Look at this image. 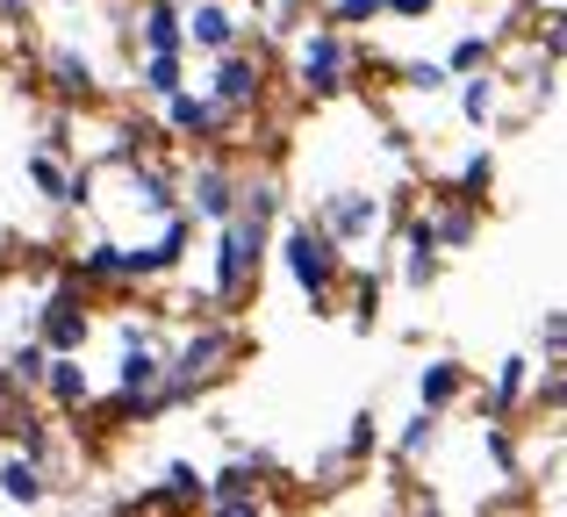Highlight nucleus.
<instances>
[{
  "instance_id": "f257e3e1",
  "label": "nucleus",
  "mask_w": 567,
  "mask_h": 517,
  "mask_svg": "<svg viewBox=\"0 0 567 517\" xmlns=\"http://www.w3.org/2000/svg\"><path fill=\"white\" fill-rule=\"evenodd\" d=\"M259 259H266V224L251 209H230L223 216V238H216V280H208V302H237V294L259 280Z\"/></svg>"
},
{
  "instance_id": "f03ea898",
  "label": "nucleus",
  "mask_w": 567,
  "mask_h": 517,
  "mask_svg": "<svg viewBox=\"0 0 567 517\" xmlns=\"http://www.w3.org/2000/svg\"><path fill=\"white\" fill-rule=\"evenodd\" d=\"M280 259H288V280L309 294L317 309H331V280H338V245L323 224H288V238H280Z\"/></svg>"
},
{
  "instance_id": "7ed1b4c3",
  "label": "nucleus",
  "mask_w": 567,
  "mask_h": 517,
  "mask_svg": "<svg viewBox=\"0 0 567 517\" xmlns=\"http://www.w3.org/2000/svg\"><path fill=\"white\" fill-rule=\"evenodd\" d=\"M230 360V331L223 323H208V331H194L181 352L166 360V374H158V410H173V403H187L202 381H216V366Z\"/></svg>"
},
{
  "instance_id": "20e7f679",
  "label": "nucleus",
  "mask_w": 567,
  "mask_h": 517,
  "mask_svg": "<svg viewBox=\"0 0 567 517\" xmlns=\"http://www.w3.org/2000/svg\"><path fill=\"white\" fill-rule=\"evenodd\" d=\"M259 94H266V65H259V58H245L237 43H230V51H216L208 101H216V108H230V115H251V108H259Z\"/></svg>"
},
{
  "instance_id": "39448f33",
  "label": "nucleus",
  "mask_w": 567,
  "mask_h": 517,
  "mask_svg": "<svg viewBox=\"0 0 567 517\" xmlns=\"http://www.w3.org/2000/svg\"><path fill=\"white\" fill-rule=\"evenodd\" d=\"M346 72H352V43L338 29H309L302 43V86L309 94H346Z\"/></svg>"
},
{
  "instance_id": "423d86ee",
  "label": "nucleus",
  "mask_w": 567,
  "mask_h": 517,
  "mask_svg": "<svg viewBox=\"0 0 567 517\" xmlns=\"http://www.w3.org/2000/svg\"><path fill=\"white\" fill-rule=\"evenodd\" d=\"M86 331H94V323H86V294H80V288L43 294V309H37V338H43L51 352H80V345H86Z\"/></svg>"
},
{
  "instance_id": "0eeeda50",
  "label": "nucleus",
  "mask_w": 567,
  "mask_h": 517,
  "mask_svg": "<svg viewBox=\"0 0 567 517\" xmlns=\"http://www.w3.org/2000/svg\"><path fill=\"white\" fill-rule=\"evenodd\" d=\"M323 230H331L338 252H346V245H367V238L381 230V201H374V195H360V187H346V195L323 201Z\"/></svg>"
},
{
  "instance_id": "6e6552de",
  "label": "nucleus",
  "mask_w": 567,
  "mask_h": 517,
  "mask_svg": "<svg viewBox=\"0 0 567 517\" xmlns=\"http://www.w3.org/2000/svg\"><path fill=\"white\" fill-rule=\"evenodd\" d=\"M202 504H208V510H223V517H251V510H259V461L223 467V475L202 489Z\"/></svg>"
},
{
  "instance_id": "1a4fd4ad",
  "label": "nucleus",
  "mask_w": 567,
  "mask_h": 517,
  "mask_svg": "<svg viewBox=\"0 0 567 517\" xmlns=\"http://www.w3.org/2000/svg\"><path fill=\"white\" fill-rule=\"evenodd\" d=\"M187 209L202 216V224H223V216L237 209V173H230V166H194V180H187Z\"/></svg>"
},
{
  "instance_id": "9d476101",
  "label": "nucleus",
  "mask_w": 567,
  "mask_h": 517,
  "mask_svg": "<svg viewBox=\"0 0 567 517\" xmlns=\"http://www.w3.org/2000/svg\"><path fill=\"white\" fill-rule=\"evenodd\" d=\"M166 123L181 130V137H216V130H230L237 115L216 108L208 94H187V86H173V94H166Z\"/></svg>"
},
{
  "instance_id": "9b49d317",
  "label": "nucleus",
  "mask_w": 567,
  "mask_h": 517,
  "mask_svg": "<svg viewBox=\"0 0 567 517\" xmlns=\"http://www.w3.org/2000/svg\"><path fill=\"white\" fill-rule=\"evenodd\" d=\"M37 389L51 395L58 410H86V403H94V381H86L80 352H51V366H43V381H37Z\"/></svg>"
},
{
  "instance_id": "f8f14e48",
  "label": "nucleus",
  "mask_w": 567,
  "mask_h": 517,
  "mask_svg": "<svg viewBox=\"0 0 567 517\" xmlns=\"http://www.w3.org/2000/svg\"><path fill=\"white\" fill-rule=\"evenodd\" d=\"M187 43L208 51V58L230 51V43H237V14L223 8V0H187Z\"/></svg>"
},
{
  "instance_id": "ddd939ff",
  "label": "nucleus",
  "mask_w": 567,
  "mask_h": 517,
  "mask_svg": "<svg viewBox=\"0 0 567 517\" xmlns=\"http://www.w3.org/2000/svg\"><path fill=\"white\" fill-rule=\"evenodd\" d=\"M137 37H144V51H187V8L181 0H144Z\"/></svg>"
},
{
  "instance_id": "4468645a",
  "label": "nucleus",
  "mask_w": 567,
  "mask_h": 517,
  "mask_svg": "<svg viewBox=\"0 0 567 517\" xmlns=\"http://www.w3.org/2000/svg\"><path fill=\"white\" fill-rule=\"evenodd\" d=\"M123 166H130V201H137L144 216H173V209H181V187H173V173L144 166V158H123Z\"/></svg>"
},
{
  "instance_id": "2eb2a0df",
  "label": "nucleus",
  "mask_w": 567,
  "mask_h": 517,
  "mask_svg": "<svg viewBox=\"0 0 567 517\" xmlns=\"http://www.w3.org/2000/svg\"><path fill=\"white\" fill-rule=\"evenodd\" d=\"M0 496H8L14 510H37L43 496H51V475H43L29 453H14V461H0Z\"/></svg>"
},
{
  "instance_id": "dca6fc26",
  "label": "nucleus",
  "mask_w": 567,
  "mask_h": 517,
  "mask_svg": "<svg viewBox=\"0 0 567 517\" xmlns=\"http://www.w3.org/2000/svg\"><path fill=\"white\" fill-rule=\"evenodd\" d=\"M460 395H467V366L460 360H431L424 374H416V403L424 410H453Z\"/></svg>"
},
{
  "instance_id": "f3484780",
  "label": "nucleus",
  "mask_w": 567,
  "mask_h": 517,
  "mask_svg": "<svg viewBox=\"0 0 567 517\" xmlns=\"http://www.w3.org/2000/svg\"><path fill=\"white\" fill-rule=\"evenodd\" d=\"M431 273H439V230H431V216H416L410 238H402V280H410V288H424Z\"/></svg>"
},
{
  "instance_id": "a211bd4d",
  "label": "nucleus",
  "mask_w": 567,
  "mask_h": 517,
  "mask_svg": "<svg viewBox=\"0 0 567 517\" xmlns=\"http://www.w3.org/2000/svg\"><path fill=\"white\" fill-rule=\"evenodd\" d=\"M43 366H51V345H43V338H29V345L8 352V366H0V389H37Z\"/></svg>"
},
{
  "instance_id": "6ab92c4d",
  "label": "nucleus",
  "mask_w": 567,
  "mask_h": 517,
  "mask_svg": "<svg viewBox=\"0 0 567 517\" xmlns=\"http://www.w3.org/2000/svg\"><path fill=\"white\" fill-rule=\"evenodd\" d=\"M525 389H532V360H525V352H511V360L496 366V381H488V417H503Z\"/></svg>"
},
{
  "instance_id": "aec40b11",
  "label": "nucleus",
  "mask_w": 567,
  "mask_h": 517,
  "mask_svg": "<svg viewBox=\"0 0 567 517\" xmlns=\"http://www.w3.org/2000/svg\"><path fill=\"white\" fill-rule=\"evenodd\" d=\"M51 80H58V94H65V101H86V94H94V65H86L80 51H65V43L51 51Z\"/></svg>"
},
{
  "instance_id": "412c9836",
  "label": "nucleus",
  "mask_w": 567,
  "mask_h": 517,
  "mask_svg": "<svg viewBox=\"0 0 567 517\" xmlns=\"http://www.w3.org/2000/svg\"><path fill=\"white\" fill-rule=\"evenodd\" d=\"M80 280H130V245H86L80 252Z\"/></svg>"
},
{
  "instance_id": "4be33fe9",
  "label": "nucleus",
  "mask_w": 567,
  "mask_h": 517,
  "mask_svg": "<svg viewBox=\"0 0 567 517\" xmlns=\"http://www.w3.org/2000/svg\"><path fill=\"white\" fill-rule=\"evenodd\" d=\"M137 86L152 101H166L173 86H181V51H144V65H137Z\"/></svg>"
},
{
  "instance_id": "5701e85b",
  "label": "nucleus",
  "mask_w": 567,
  "mask_h": 517,
  "mask_svg": "<svg viewBox=\"0 0 567 517\" xmlns=\"http://www.w3.org/2000/svg\"><path fill=\"white\" fill-rule=\"evenodd\" d=\"M431 230H439V245H474V230H482V224H474V201L453 195L439 216H431Z\"/></svg>"
},
{
  "instance_id": "b1692460",
  "label": "nucleus",
  "mask_w": 567,
  "mask_h": 517,
  "mask_svg": "<svg viewBox=\"0 0 567 517\" xmlns=\"http://www.w3.org/2000/svg\"><path fill=\"white\" fill-rule=\"evenodd\" d=\"M460 115H467V123H488V115H496V80H488V72H460Z\"/></svg>"
},
{
  "instance_id": "393cba45",
  "label": "nucleus",
  "mask_w": 567,
  "mask_h": 517,
  "mask_svg": "<svg viewBox=\"0 0 567 517\" xmlns=\"http://www.w3.org/2000/svg\"><path fill=\"white\" fill-rule=\"evenodd\" d=\"M22 173H29V187H37V195L65 201V180H72V173L58 166V152H29V158H22Z\"/></svg>"
},
{
  "instance_id": "a878e982",
  "label": "nucleus",
  "mask_w": 567,
  "mask_h": 517,
  "mask_svg": "<svg viewBox=\"0 0 567 517\" xmlns=\"http://www.w3.org/2000/svg\"><path fill=\"white\" fill-rule=\"evenodd\" d=\"M431 438H439V410H424V403H416V417L402 424L395 453H402V461H416V453H431Z\"/></svg>"
},
{
  "instance_id": "bb28decb",
  "label": "nucleus",
  "mask_w": 567,
  "mask_h": 517,
  "mask_svg": "<svg viewBox=\"0 0 567 517\" xmlns=\"http://www.w3.org/2000/svg\"><path fill=\"white\" fill-rule=\"evenodd\" d=\"M202 489H208V475H194L187 461H173V467H166V489H158V496H166V504H202Z\"/></svg>"
},
{
  "instance_id": "cd10ccee",
  "label": "nucleus",
  "mask_w": 567,
  "mask_h": 517,
  "mask_svg": "<svg viewBox=\"0 0 567 517\" xmlns=\"http://www.w3.org/2000/svg\"><path fill=\"white\" fill-rule=\"evenodd\" d=\"M374 446H381V424H374V410H360V417H352V432H346V461H367Z\"/></svg>"
},
{
  "instance_id": "c85d7f7f",
  "label": "nucleus",
  "mask_w": 567,
  "mask_h": 517,
  "mask_svg": "<svg viewBox=\"0 0 567 517\" xmlns=\"http://www.w3.org/2000/svg\"><path fill=\"white\" fill-rule=\"evenodd\" d=\"M488 180H496V158H488V152H467V158H460V195H482Z\"/></svg>"
},
{
  "instance_id": "c756f323",
  "label": "nucleus",
  "mask_w": 567,
  "mask_h": 517,
  "mask_svg": "<svg viewBox=\"0 0 567 517\" xmlns=\"http://www.w3.org/2000/svg\"><path fill=\"white\" fill-rule=\"evenodd\" d=\"M482 58H488V37L474 29V37H460V43H453V58H445V72H474Z\"/></svg>"
},
{
  "instance_id": "7c9ffc66",
  "label": "nucleus",
  "mask_w": 567,
  "mask_h": 517,
  "mask_svg": "<svg viewBox=\"0 0 567 517\" xmlns=\"http://www.w3.org/2000/svg\"><path fill=\"white\" fill-rule=\"evenodd\" d=\"M388 8V0H331V14H338V22H346V29H360V22H374V14Z\"/></svg>"
},
{
  "instance_id": "2f4dec72",
  "label": "nucleus",
  "mask_w": 567,
  "mask_h": 517,
  "mask_svg": "<svg viewBox=\"0 0 567 517\" xmlns=\"http://www.w3.org/2000/svg\"><path fill=\"white\" fill-rule=\"evenodd\" d=\"M482 446H488V461H496L503 475H517V446H511V432H482Z\"/></svg>"
},
{
  "instance_id": "473e14b6",
  "label": "nucleus",
  "mask_w": 567,
  "mask_h": 517,
  "mask_svg": "<svg viewBox=\"0 0 567 517\" xmlns=\"http://www.w3.org/2000/svg\"><path fill=\"white\" fill-rule=\"evenodd\" d=\"M374 309H381V288H374V280H360V288H352V317L374 323Z\"/></svg>"
},
{
  "instance_id": "72a5a7b5",
  "label": "nucleus",
  "mask_w": 567,
  "mask_h": 517,
  "mask_svg": "<svg viewBox=\"0 0 567 517\" xmlns=\"http://www.w3.org/2000/svg\"><path fill=\"white\" fill-rule=\"evenodd\" d=\"M445 80H453V72H445V65H410V86H416V94H439Z\"/></svg>"
},
{
  "instance_id": "f704fd0d",
  "label": "nucleus",
  "mask_w": 567,
  "mask_h": 517,
  "mask_svg": "<svg viewBox=\"0 0 567 517\" xmlns=\"http://www.w3.org/2000/svg\"><path fill=\"white\" fill-rule=\"evenodd\" d=\"M539 403H546V410H567V366H560L554 381H539Z\"/></svg>"
},
{
  "instance_id": "c9c22d12",
  "label": "nucleus",
  "mask_w": 567,
  "mask_h": 517,
  "mask_svg": "<svg viewBox=\"0 0 567 517\" xmlns=\"http://www.w3.org/2000/svg\"><path fill=\"white\" fill-rule=\"evenodd\" d=\"M431 8H439V0H388L381 14H402V22H416V14H431Z\"/></svg>"
},
{
  "instance_id": "e433bc0d",
  "label": "nucleus",
  "mask_w": 567,
  "mask_h": 517,
  "mask_svg": "<svg viewBox=\"0 0 567 517\" xmlns=\"http://www.w3.org/2000/svg\"><path fill=\"white\" fill-rule=\"evenodd\" d=\"M546 51H554V58H567V22H554V29H546Z\"/></svg>"
},
{
  "instance_id": "4c0bfd02",
  "label": "nucleus",
  "mask_w": 567,
  "mask_h": 517,
  "mask_svg": "<svg viewBox=\"0 0 567 517\" xmlns=\"http://www.w3.org/2000/svg\"><path fill=\"white\" fill-rule=\"evenodd\" d=\"M29 8V0H0V14H8V22H14V14H22Z\"/></svg>"
}]
</instances>
